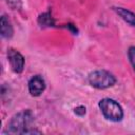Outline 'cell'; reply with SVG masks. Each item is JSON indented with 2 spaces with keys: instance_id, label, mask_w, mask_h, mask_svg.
I'll return each instance as SVG.
<instances>
[{
  "instance_id": "cell-1",
  "label": "cell",
  "mask_w": 135,
  "mask_h": 135,
  "mask_svg": "<svg viewBox=\"0 0 135 135\" xmlns=\"http://www.w3.org/2000/svg\"><path fill=\"white\" fill-rule=\"evenodd\" d=\"M35 117L31 110H23L15 114L8 121L3 134H40L33 127Z\"/></svg>"
},
{
  "instance_id": "cell-2",
  "label": "cell",
  "mask_w": 135,
  "mask_h": 135,
  "mask_svg": "<svg viewBox=\"0 0 135 135\" xmlns=\"http://www.w3.org/2000/svg\"><path fill=\"white\" fill-rule=\"evenodd\" d=\"M98 107L103 115V117L107 120L113 121V122H119L123 118V109L118 103V101L112 99V98H102L98 102Z\"/></svg>"
},
{
  "instance_id": "cell-3",
  "label": "cell",
  "mask_w": 135,
  "mask_h": 135,
  "mask_svg": "<svg viewBox=\"0 0 135 135\" xmlns=\"http://www.w3.org/2000/svg\"><path fill=\"white\" fill-rule=\"evenodd\" d=\"M88 81L93 88L98 90H104L115 85L117 79L114 74L107 70H96L88 75Z\"/></svg>"
},
{
  "instance_id": "cell-4",
  "label": "cell",
  "mask_w": 135,
  "mask_h": 135,
  "mask_svg": "<svg viewBox=\"0 0 135 135\" xmlns=\"http://www.w3.org/2000/svg\"><path fill=\"white\" fill-rule=\"evenodd\" d=\"M6 55H7V60L9 62L12 71L16 74L22 73L24 69V57L22 56V54L19 53L17 50H14L11 47L7 50Z\"/></svg>"
},
{
  "instance_id": "cell-5",
  "label": "cell",
  "mask_w": 135,
  "mask_h": 135,
  "mask_svg": "<svg viewBox=\"0 0 135 135\" xmlns=\"http://www.w3.org/2000/svg\"><path fill=\"white\" fill-rule=\"evenodd\" d=\"M28 92L32 96L38 97L45 90V81L41 75H35L28 80Z\"/></svg>"
},
{
  "instance_id": "cell-6",
  "label": "cell",
  "mask_w": 135,
  "mask_h": 135,
  "mask_svg": "<svg viewBox=\"0 0 135 135\" xmlns=\"http://www.w3.org/2000/svg\"><path fill=\"white\" fill-rule=\"evenodd\" d=\"M0 33L4 39H11L14 35L13 24L6 15H2L0 18Z\"/></svg>"
},
{
  "instance_id": "cell-7",
  "label": "cell",
  "mask_w": 135,
  "mask_h": 135,
  "mask_svg": "<svg viewBox=\"0 0 135 135\" xmlns=\"http://www.w3.org/2000/svg\"><path fill=\"white\" fill-rule=\"evenodd\" d=\"M113 11L123 20L126 21L128 24H130L131 26L135 27V13H133L132 11L121 7V6H114Z\"/></svg>"
},
{
  "instance_id": "cell-8",
  "label": "cell",
  "mask_w": 135,
  "mask_h": 135,
  "mask_svg": "<svg viewBox=\"0 0 135 135\" xmlns=\"http://www.w3.org/2000/svg\"><path fill=\"white\" fill-rule=\"evenodd\" d=\"M38 23L40 24V26L42 27H50V26H54L55 25V20L52 17V13L51 9L42 13L39 17H38Z\"/></svg>"
},
{
  "instance_id": "cell-9",
  "label": "cell",
  "mask_w": 135,
  "mask_h": 135,
  "mask_svg": "<svg viewBox=\"0 0 135 135\" xmlns=\"http://www.w3.org/2000/svg\"><path fill=\"white\" fill-rule=\"evenodd\" d=\"M128 58L133 70L135 71V45H132L128 49Z\"/></svg>"
},
{
  "instance_id": "cell-10",
  "label": "cell",
  "mask_w": 135,
  "mask_h": 135,
  "mask_svg": "<svg viewBox=\"0 0 135 135\" xmlns=\"http://www.w3.org/2000/svg\"><path fill=\"white\" fill-rule=\"evenodd\" d=\"M12 9H20L22 7V0H4Z\"/></svg>"
},
{
  "instance_id": "cell-11",
  "label": "cell",
  "mask_w": 135,
  "mask_h": 135,
  "mask_svg": "<svg viewBox=\"0 0 135 135\" xmlns=\"http://www.w3.org/2000/svg\"><path fill=\"white\" fill-rule=\"evenodd\" d=\"M74 113L76 115H78V116H83L86 113V109H85L84 105H78V107H76L74 109Z\"/></svg>"
}]
</instances>
